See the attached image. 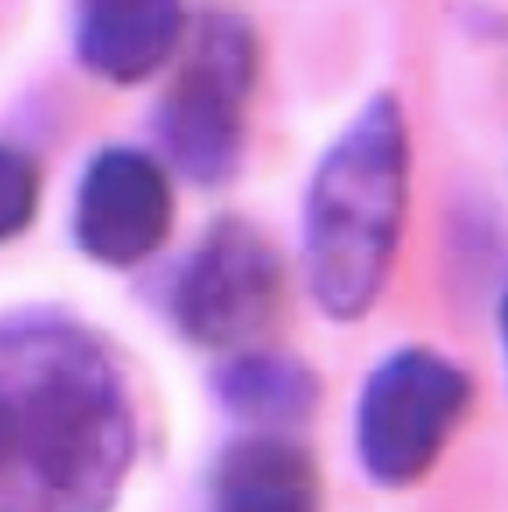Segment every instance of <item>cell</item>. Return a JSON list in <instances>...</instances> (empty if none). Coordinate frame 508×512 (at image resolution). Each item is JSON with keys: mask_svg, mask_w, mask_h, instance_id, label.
<instances>
[{"mask_svg": "<svg viewBox=\"0 0 508 512\" xmlns=\"http://www.w3.org/2000/svg\"><path fill=\"white\" fill-rule=\"evenodd\" d=\"M135 459L118 363L57 320L0 328V512H111Z\"/></svg>", "mask_w": 508, "mask_h": 512, "instance_id": "cell-1", "label": "cell"}, {"mask_svg": "<svg viewBox=\"0 0 508 512\" xmlns=\"http://www.w3.org/2000/svg\"><path fill=\"white\" fill-rule=\"evenodd\" d=\"M413 143L391 93L370 96L327 146L306 192L302 256L317 306L331 320H363L395 271L409 207Z\"/></svg>", "mask_w": 508, "mask_h": 512, "instance_id": "cell-2", "label": "cell"}, {"mask_svg": "<svg viewBox=\"0 0 508 512\" xmlns=\"http://www.w3.org/2000/svg\"><path fill=\"white\" fill-rule=\"evenodd\" d=\"M473 399L459 363L423 345L391 352L366 377L356 406V456L381 488H413L423 480Z\"/></svg>", "mask_w": 508, "mask_h": 512, "instance_id": "cell-3", "label": "cell"}, {"mask_svg": "<svg viewBox=\"0 0 508 512\" xmlns=\"http://www.w3.org/2000/svg\"><path fill=\"white\" fill-rule=\"evenodd\" d=\"M256 61V36L239 15L199 25L157 118L167 157L192 182L217 185L239 168Z\"/></svg>", "mask_w": 508, "mask_h": 512, "instance_id": "cell-4", "label": "cell"}, {"mask_svg": "<svg viewBox=\"0 0 508 512\" xmlns=\"http://www.w3.org/2000/svg\"><path fill=\"white\" fill-rule=\"evenodd\" d=\"M281 299V264L246 221H217L175 285L178 328L196 345L235 349L270 324Z\"/></svg>", "mask_w": 508, "mask_h": 512, "instance_id": "cell-5", "label": "cell"}, {"mask_svg": "<svg viewBox=\"0 0 508 512\" xmlns=\"http://www.w3.org/2000/svg\"><path fill=\"white\" fill-rule=\"evenodd\" d=\"M175 221L167 171L143 150H104L82 175L75 203L79 246L107 267H135L164 246Z\"/></svg>", "mask_w": 508, "mask_h": 512, "instance_id": "cell-6", "label": "cell"}, {"mask_svg": "<svg viewBox=\"0 0 508 512\" xmlns=\"http://www.w3.org/2000/svg\"><path fill=\"white\" fill-rule=\"evenodd\" d=\"M182 29V0H79L75 43L89 72L135 86L171 61Z\"/></svg>", "mask_w": 508, "mask_h": 512, "instance_id": "cell-7", "label": "cell"}, {"mask_svg": "<svg viewBox=\"0 0 508 512\" xmlns=\"http://www.w3.org/2000/svg\"><path fill=\"white\" fill-rule=\"evenodd\" d=\"M210 512H320L317 463L274 431L239 438L214 466Z\"/></svg>", "mask_w": 508, "mask_h": 512, "instance_id": "cell-8", "label": "cell"}, {"mask_svg": "<svg viewBox=\"0 0 508 512\" xmlns=\"http://www.w3.org/2000/svg\"><path fill=\"white\" fill-rule=\"evenodd\" d=\"M221 402L235 416L260 427L295 424L317 406L320 384L310 367L274 356V352H246L221 370L217 381Z\"/></svg>", "mask_w": 508, "mask_h": 512, "instance_id": "cell-9", "label": "cell"}, {"mask_svg": "<svg viewBox=\"0 0 508 512\" xmlns=\"http://www.w3.org/2000/svg\"><path fill=\"white\" fill-rule=\"evenodd\" d=\"M40 203V175L25 153L0 146V242L25 232Z\"/></svg>", "mask_w": 508, "mask_h": 512, "instance_id": "cell-10", "label": "cell"}, {"mask_svg": "<svg viewBox=\"0 0 508 512\" xmlns=\"http://www.w3.org/2000/svg\"><path fill=\"white\" fill-rule=\"evenodd\" d=\"M498 320H501V345H505V363H508V292H505V299H501Z\"/></svg>", "mask_w": 508, "mask_h": 512, "instance_id": "cell-11", "label": "cell"}]
</instances>
